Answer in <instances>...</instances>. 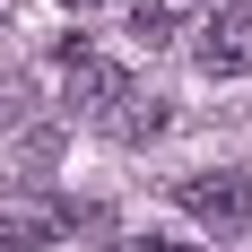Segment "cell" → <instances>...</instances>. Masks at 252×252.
Here are the masks:
<instances>
[{
	"label": "cell",
	"mask_w": 252,
	"mask_h": 252,
	"mask_svg": "<svg viewBox=\"0 0 252 252\" xmlns=\"http://www.w3.org/2000/svg\"><path fill=\"white\" fill-rule=\"evenodd\" d=\"M61 209L52 200H0V252H44V244H61Z\"/></svg>",
	"instance_id": "cell-4"
},
{
	"label": "cell",
	"mask_w": 252,
	"mask_h": 252,
	"mask_svg": "<svg viewBox=\"0 0 252 252\" xmlns=\"http://www.w3.org/2000/svg\"><path fill=\"white\" fill-rule=\"evenodd\" d=\"M174 200H183V218H200L209 235H244V226H252V174H244V165L183 174V183H174Z\"/></svg>",
	"instance_id": "cell-1"
},
{
	"label": "cell",
	"mask_w": 252,
	"mask_h": 252,
	"mask_svg": "<svg viewBox=\"0 0 252 252\" xmlns=\"http://www.w3.org/2000/svg\"><path fill=\"white\" fill-rule=\"evenodd\" d=\"M70 9H96V0H70Z\"/></svg>",
	"instance_id": "cell-8"
},
{
	"label": "cell",
	"mask_w": 252,
	"mask_h": 252,
	"mask_svg": "<svg viewBox=\"0 0 252 252\" xmlns=\"http://www.w3.org/2000/svg\"><path fill=\"white\" fill-rule=\"evenodd\" d=\"M200 70L209 78H252V0H226L200 35Z\"/></svg>",
	"instance_id": "cell-3"
},
{
	"label": "cell",
	"mask_w": 252,
	"mask_h": 252,
	"mask_svg": "<svg viewBox=\"0 0 252 252\" xmlns=\"http://www.w3.org/2000/svg\"><path fill=\"white\" fill-rule=\"evenodd\" d=\"M104 130H113V139H148V130H165V96H139V87H130V96L104 113Z\"/></svg>",
	"instance_id": "cell-5"
},
{
	"label": "cell",
	"mask_w": 252,
	"mask_h": 252,
	"mask_svg": "<svg viewBox=\"0 0 252 252\" xmlns=\"http://www.w3.org/2000/svg\"><path fill=\"white\" fill-rule=\"evenodd\" d=\"M61 87H70V113H87V122H104V113L130 96L122 61H104V52H87V44H70V52H61Z\"/></svg>",
	"instance_id": "cell-2"
},
{
	"label": "cell",
	"mask_w": 252,
	"mask_h": 252,
	"mask_svg": "<svg viewBox=\"0 0 252 252\" xmlns=\"http://www.w3.org/2000/svg\"><path fill=\"white\" fill-rule=\"evenodd\" d=\"M122 252H191V244H174V235H130Z\"/></svg>",
	"instance_id": "cell-7"
},
{
	"label": "cell",
	"mask_w": 252,
	"mask_h": 252,
	"mask_svg": "<svg viewBox=\"0 0 252 252\" xmlns=\"http://www.w3.org/2000/svg\"><path fill=\"white\" fill-rule=\"evenodd\" d=\"M130 35L157 52V44H174V18H165V9H139V26H130Z\"/></svg>",
	"instance_id": "cell-6"
}]
</instances>
